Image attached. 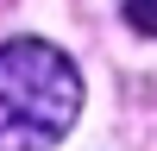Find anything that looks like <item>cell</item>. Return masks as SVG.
<instances>
[{"mask_svg": "<svg viewBox=\"0 0 157 151\" xmlns=\"http://www.w3.org/2000/svg\"><path fill=\"white\" fill-rule=\"evenodd\" d=\"M82 113V76L50 38L0 44V151H50Z\"/></svg>", "mask_w": 157, "mask_h": 151, "instance_id": "1", "label": "cell"}, {"mask_svg": "<svg viewBox=\"0 0 157 151\" xmlns=\"http://www.w3.org/2000/svg\"><path fill=\"white\" fill-rule=\"evenodd\" d=\"M120 13H126V25H132V32L157 38V0H120Z\"/></svg>", "mask_w": 157, "mask_h": 151, "instance_id": "2", "label": "cell"}]
</instances>
